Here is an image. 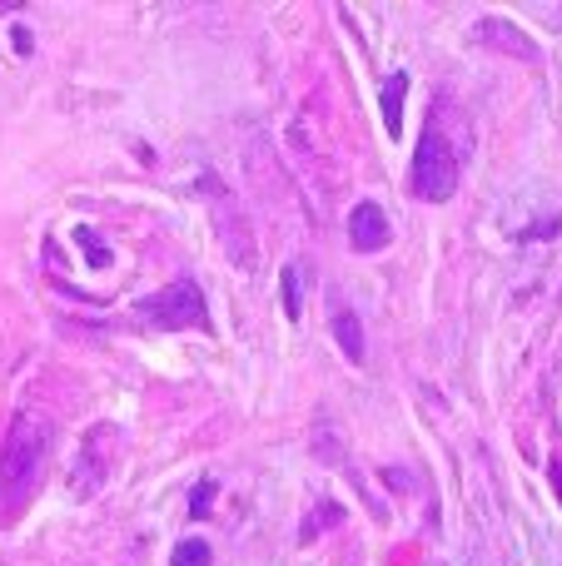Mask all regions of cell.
Returning a JSON list of instances; mask_svg holds the SVG:
<instances>
[{"instance_id":"8","label":"cell","mask_w":562,"mask_h":566,"mask_svg":"<svg viewBox=\"0 0 562 566\" xmlns=\"http://www.w3.org/2000/svg\"><path fill=\"white\" fill-rule=\"evenodd\" d=\"M478 40H498V45H508V50H513V55L538 60L533 40H528V35H513V30H508V20H483V25H478Z\"/></svg>"},{"instance_id":"14","label":"cell","mask_w":562,"mask_h":566,"mask_svg":"<svg viewBox=\"0 0 562 566\" xmlns=\"http://www.w3.org/2000/svg\"><path fill=\"white\" fill-rule=\"evenodd\" d=\"M553 488H558V497H562V462H553Z\"/></svg>"},{"instance_id":"13","label":"cell","mask_w":562,"mask_h":566,"mask_svg":"<svg viewBox=\"0 0 562 566\" xmlns=\"http://www.w3.org/2000/svg\"><path fill=\"white\" fill-rule=\"evenodd\" d=\"M215 482H205V488H195V497H189V512H195V517H205L209 507H215Z\"/></svg>"},{"instance_id":"12","label":"cell","mask_w":562,"mask_h":566,"mask_svg":"<svg viewBox=\"0 0 562 566\" xmlns=\"http://www.w3.org/2000/svg\"><path fill=\"white\" fill-rule=\"evenodd\" d=\"M279 293H284V313H289V318H299V279H294V269H284Z\"/></svg>"},{"instance_id":"2","label":"cell","mask_w":562,"mask_h":566,"mask_svg":"<svg viewBox=\"0 0 562 566\" xmlns=\"http://www.w3.org/2000/svg\"><path fill=\"white\" fill-rule=\"evenodd\" d=\"M408 179H414V195L424 199V205H444V199H454V189H458V149L438 135V125H428L424 139H418L414 175Z\"/></svg>"},{"instance_id":"5","label":"cell","mask_w":562,"mask_h":566,"mask_svg":"<svg viewBox=\"0 0 562 566\" xmlns=\"http://www.w3.org/2000/svg\"><path fill=\"white\" fill-rule=\"evenodd\" d=\"M348 244H354L358 254H374V249L388 244V219H384V209H378L374 199L354 205V214H348Z\"/></svg>"},{"instance_id":"6","label":"cell","mask_w":562,"mask_h":566,"mask_svg":"<svg viewBox=\"0 0 562 566\" xmlns=\"http://www.w3.org/2000/svg\"><path fill=\"white\" fill-rule=\"evenodd\" d=\"M404 95H408V75H388L384 80V125L388 135H404Z\"/></svg>"},{"instance_id":"1","label":"cell","mask_w":562,"mask_h":566,"mask_svg":"<svg viewBox=\"0 0 562 566\" xmlns=\"http://www.w3.org/2000/svg\"><path fill=\"white\" fill-rule=\"evenodd\" d=\"M50 438H55V428L40 412H20L6 428V442H0V512H20L30 492L40 488Z\"/></svg>"},{"instance_id":"4","label":"cell","mask_w":562,"mask_h":566,"mask_svg":"<svg viewBox=\"0 0 562 566\" xmlns=\"http://www.w3.org/2000/svg\"><path fill=\"white\" fill-rule=\"evenodd\" d=\"M115 458H119V428H115V422H100V428H90L85 448H80V468L70 472V488H75V492H95L100 482L110 478Z\"/></svg>"},{"instance_id":"9","label":"cell","mask_w":562,"mask_h":566,"mask_svg":"<svg viewBox=\"0 0 562 566\" xmlns=\"http://www.w3.org/2000/svg\"><path fill=\"white\" fill-rule=\"evenodd\" d=\"M215 562V552H209V542H179L169 566H209Z\"/></svg>"},{"instance_id":"10","label":"cell","mask_w":562,"mask_h":566,"mask_svg":"<svg viewBox=\"0 0 562 566\" xmlns=\"http://www.w3.org/2000/svg\"><path fill=\"white\" fill-rule=\"evenodd\" d=\"M75 244L85 249L90 259H95V269H105V264H110V249H105V239H100L90 224H80V229H75Z\"/></svg>"},{"instance_id":"3","label":"cell","mask_w":562,"mask_h":566,"mask_svg":"<svg viewBox=\"0 0 562 566\" xmlns=\"http://www.w3.org/2000/svg\"><path fill=\"white\" fill-rule=\"evenodd\" d=\"M139 318L149 328H165V333H179V328H205L209 323V308H205V293L195 283H169V289L149 293L139 303Z\"/></svg>"},{"instance_id":"11","label":"cell","mask_w":562,"mask_h":566,"mask_svg":"<svg viewBox=\"0 0 562 566\" xmlns=\"http://www.w3.org/2000/svg\"><path fill=\"white\" fill-rule=\"evenodd\" d=\"M339 522H344V512H339V507H319L314 517H309L304 527H299V537L314 542V537H319V527H339Z\"/></svg>"},{"instance_id":"15","label":"cell","mask_w":562,"mask_h":566,"mask_svg":"<svg viewBox=\"0 0 562 566\" xmlns=\"http://www.w3.org/2000/svg\"><path fill=\"white\" fill-rule=\"evenodd\" d=\"M20 6V0H6V6H0V15H6V10H15Z\"/></svg>"},{"instance_id":"7","label":"cell","mask_w":562,"mask_h":566,"mask_svg":"<svg viewBox=\"0 0 562 566\" xmlns=\"http://www.w3.org/2000/svg\"><path fill=\"white\" fill-rule=\"evenodd\" d=\"M334 338H339V348H344L348 363H364V328H358V318L348 308L334 313Z\"/></svg>"}]
</instances>
